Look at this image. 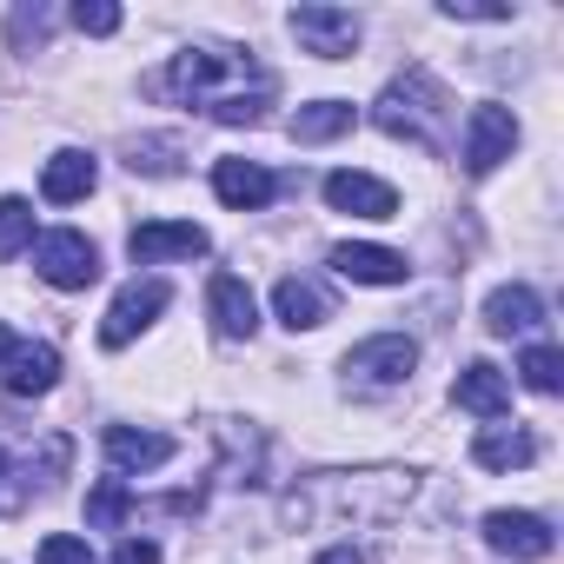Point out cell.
Returning a JSON list of instances; mask_svg holds the SVG:
<instances>
[{"label": "cell", "mask_w": 564, "mask_h": 564, "mask_svg": "<svg viewBox=\"0 0 564 564\" xmlns=\"http://www.w3.org/2000/svg\"><path fill=\"white\" fill-rule=\"evenodd\" d=\"M147 94H153V100L199 107V113L219 120V127H252V120H265V107H272L279 87H272V74H265L252 54L199 41V47H180V54L147 80Z\"/></svg>", "instance_id": "cell-1"}, {"label": "cell", "mask_w": 564, "mask_h": 564, "mask_svg": "<svg viewBox=\"0 0 564 564\" xmlns=\"http://www.w3.org/2000/svg\"><path fill=\"white\" fill-rule=\"evenodd\" d=\"M419 491V471L405 465H359V471H313L286 491L279 518L293 531H379L392 518H405Z\"/></svg>", "instance_id": "cell-2"}, {"label": "cell", "mask_w": 564, "mask_h": 564, "mask_svg": "<svg viewBox=\"0 0 564 564\" xmlns=\"http://www.w3.org/2000/svg\"><path fill=\"white\" fill-rule=\"evenodd\" d=\"M372 120L379 133L419 147V153H445L452 147V94L425 74V67H405L379 100H372Z\"/></svg>", "instance_id": "cell-3"}, {"label": "cell", "mask_w": 564, "mask_h": 564, "mask_svg": "<svg viewBox=\"0 0 564 564\" xmlns=\"http://www.w3.org/2000/svg\"><path fill=\"white\" fill-rule=\"evenodd\" d=\"M412 366H419V346L405 333H379V339H366L339 359V379H346V392L379 399V392H399L412 379Z\"/></svg>", "instance_id": "cell-4"}, {"label": "cell", "mask_w": 564, "mask_h": 564, "mask_svg": "<svg viewBox=\"0 0 564 564\" xmlns=\"http://www.w3.org/2000/svg\"><path fill=\"white\" fill-rule=\"evenodd\" d=\"M34 272L47 279V286H61V293H87L94 279H100V246L87 239V232H47L41 246H34Z\"/></svg>", "instance_id": "cell-5"}, {"label": "cell", "mask_w": 564, "mask_h": 564, "mask_svg": "<svg viewBox=\"0 0 564 564\" xmlns=\"http://www.w3.org/2000/svg\"><path fill=\"white\" fill-rule=\"evenodd\" d=\"M518 153V113L498 107V100H478L471 120H465V173H498L505 160Z\"/></svg>", "instance_id": "cell-6"}, {"label": "cell", "mask_w": 564, "mask_h": 564, "mask_svg": "<svg viewBox=\"0 0 564 564\" xmlns=\"http://www.w3.org/2000/svg\"><path fill=\"white\" fill-rule=\"evenodd\" d=\"M166 300H173V286L166 279H133V286L107 306V319H100V346L107 352H120V346H133L160 313H166Z\"/></svg>", "instance_id": "cell-7"}, {"label": "cell", "mask_w": 564, "mask_h": 564, "mask_svg": "<svg viewBox=\"0 0 564 564\" xmlns=\"http://www.w3.org/2000/svg\"><path fill=\"white\" fill-rule=\"evenodd\" d=\"M286 28H293V41H300L306 54H319V61H352V47H359V14L326 8V0H313V8H293Z\"/></svg>", "instance_id": "cell-8"}, {"label": "cell", "mask_w": 564, "mask_h": 564, "mask_svg": "<svg viewBox=\"0 0 564 564\" xmlns=\"http://www.w3.org/2000/svg\"><path fill=\"white\" fill-rule=\"evenodd\" d=\"M206 226H193V219H147V226H133L127 232V252H133V265H160V259H206Z\"/></svg>", "instance_id": "cell-9"}, {"label": "cell", "mask_w": 564, "mask_h": 564, "mask_svg": "<svg viewBox=\"0 0 564 564\" xmlns=\"http://www.w3.org/2000/svg\"><path fill=\"white\" fill-rule=\"evenodd\" d=\"M206 313H213V333L219 339H252L259 333V300L239 272H213L206 279Z\"/></svg>", "instance_id": "cell-10"}, {"label": "cell", "mask_w": 564, "mask_h": 564, "mask_svg": "<svg viewBox=\"0 0 564 564\" xmlns=\"http://www.w3.org/2000/svg\"><path fill=\"white\" fill-rule=\"evenodd\" d=\"M485 544L498 551V557H518V564H531V557H551V524L538 518V511H491L485 518Z\"/></svg>", "instance_id": "cell-11"}, {"label": "cell", "mask_w": 564, "mask_h": 564, "mask_svg": "<svg viewBox=\"0 0 564 564\" xmlns=\"http://www.w3.org/2000/svg\"><path fill=\"white\" fill-rule=\"evenodd\" d=\"M326 199L339 206V213H352V219H399V193L386 186V180H372V173H326Z\"/></svg>", "instance_id": "cell-12"}, {"label": "cell", "mask_w": 564, "mask_h": 564, "mask_svg": "<svg viewBox=\"0 0 564 564\" xmlns=\"http://www.w3.org/2000/svg\"><path fill=\"white\" fill-rule=\"evenodd\" d=\"M107 465H113V478H133V471H153V465H166L173 458V438L166 432H140V425H107Z\"/></svg>", "instance_id": "cell-13"}, {"label": "cell", "mask_w": 564, "mask_h": 564, "mask_svg": "<svg viewBox=\"0 0 564 564\" xmlns=\"http://www.w3.org/2000/svg\"><path fill=\"white\" fill-rule=\"evenodd\" d=\"M272 313H279V326H286V333H313V326L333 319V300H326V286H313V279L286 272V279L272 286Z\"/></svg>", "instance_id": "cell-14"}, {"label": "cell", "mask_w": 564, "mask_h": 564, "mask_svg": "<svg viewBox=\"0 0 564 564\" xmlns=\"http://www.w3.org/2000/svg\"><path fill=\"white\" fill-rule=\"evenodd\" d=\"M333 265L339 279H352V286H405V252L392 246H333Z\"/></svg>", "instance_id": "cell-15"}, {"label": "cell", "mask_w": 564, "mask_h": 564, "mask_svg": "<svg viewBox=\"0 0 564 564\" xmlns=\"http://www.w3.org/2000/svg\"><path fill=\"white\" fill-rule=\"evenodd\" d=\"M94 186H100V160L80 153V147H61V153L41 166V193H47L54 206H74V199H87Z\"/></svg>", "instance_id": "cell-16"}, {"label": "cell", "mask_w": 564, "mask_h": 564, "mask_svg": "<svg viewBox=\"0 0 564 564\" xmlns=\"http://www.w3.org/2000/svg\"><path fill=\"white\" fill-rule=\"evenodd\" d=\"M213 193H219L232 213H259V206L279 193V180H272L259 160H219V166H213Z\"/></svg>", "instance_id": "cell-17"}, {"label": "cell", "mask_w": 564, "mask_h": 564, "mask_svg": "<svg viewBox=\"0 0 564 564\" xmlns=\"http://www.w3.org/2000/svg\"><path fill=\"white\" fill-rule=\"evenodd\" d=\"M0 379H8L14 399H47L61 386V352L54 346H14L8 366H0Z\"/></svg>", "instance_id": "cell-18"}, {"label": "cell", "mask_w": 564, "mask_h": 564, "mask_svg": "<svg viewBox=\"0 0 564 564\" xmlns=\"http://www.w3.org/2000/svg\"><path fill=\"white\" fill-rule=\"evenodd\" d=\"M452 399H458L465 412H478V419H505V412H511V379H505L498 366L471 359V366L452 379Z\"/></svg>", "instance_id": "cell-19"}, {"label": "cell", "mask_w": 564, "mask_h": 564, "mask_svg": "<svg viewBox=\"0 0 564 564\" xmlns=\"http://www.w3.org/2000/svg\"><path fill=\"white\" fill-rule=\"evenodd\" d=\"M538 458V438L524 432V425H485L478 438H471V465H485V471H524Z\"/></svg>", "instance_id": "cell-20"}, {"label": "cell", "mask_w": 564, "mask_h": 564, "mask_svg": "<svg viewBox=\"0 0 564 564\" xmlns=\"http://www.w3.org/2000/svg\"><path fill=\"white\" fill-rule=\"evenodd\" d=\"M485 326H491L498 339H524V333L544 326V300H538L531 286H498V293L485 300Z\"/></svg>", "instance_id": "cell-21"}, {"label": "cell", "mask_w": 564, "mask_h": 564, "mask_svg": "<svg viewBox=\"0 0 564 564\" xmlns=\"http://www.w3.org/2000/svg\"><path fill=\"white\" fill-rule=\"evenodd\" d=\"M352 120H359L352 100H313V107L293 113V140H300V147H326V140H339Z\"/></svg>", "instance_id": "cell-22"}, {"label": "cell", "mask_w": 564, "mask_h": 564, "mask_svg": "<svg viewBox=\"0 0 564 564\" xmlns=\"http://www.w3.org/2000/svg\"><path fill=\"white\" fill-rule=\"evenodd\" d=\"M28 246H34V206L8 193V199H0V259H14Z\"/></svg>", "instance_id": "cell-23"}, {"label": "cell", "mask_w": 564, "mask_h": 564, "mask_svg": "<svg viewBox=\"0 0 564 564\" xmlns=\"http://www.w3.org/2000/svg\"><path fill=\"white\" fill-rule=\"evenodd\" d=\"M518 379H524L531 392H544V399H551V392L564 386V352H557V346H531V352L518 359Z\"/></svg>", "instance_id": "cell-24"}, {"label": "cell", "mask_w": 564, "mask_h": 564, "mask_svg": "<svg viewBox=\"0 0 564 564\" xmlns=\"http://www.w3.org/2000/svg\"><path fill=\"white\" fill-rule=\"evenodd\" d=\"M127 166L133 173H180V140H133Z\"/></svg>", "instance_id": "cell-25"}, {"label": "cell", "mask_w": 564, "mask_h": 564, "mask_svg": "<svg viewBox=\"0 0 564 564\" xmlns=\"http://www.w3.org/2000/svg\"><path fill=\"white\" fill-rule=\"evenodd\" d=\"M133 511V498H127V485L120 478H107V485H94L87 491V524H120Z\"/></svg>", "instance_id": "cell-26"}, {"label": "cell", "mask_w": 564, "mask_h": 564, "mask_svg": "<svg viewBox=\"0 0 564 564\" xmlns=\"http://www.w3.org/2000/svg\"><path fill=\"white\" fill-rule=\"evenodd\" d=\"M41 564H100V557L87 551V538H74V531H54V538H41Z\"/></svg>", "instance_id": "cell-27"}, {"label": "cell", "mask_w": 564, "mask_h": 564, "mask_svg": "<svg viewBox=\"0 0 564 564\" xmlns=\"http://www.w3.org/2000/svg\"><path fill=\"white\" fill-rule=\"evenodd\" d=\"M74 28L80 34H120V8H113V0H80V8H74Z\"/></svg>", "instance_id": "cell-28"}, {"label": "cell", "mask_w": 564, "mask_h": 564, "mask_svg": "<svg viewBox=\"0 0 564 564\" xmlns=\"http://www.w3.org/2000/svg\"><path fill=\"white\" fill-rule=\"evenodd\" d=\"M445 21H511V8H491V0H445Z\"/></svg>", "instance_id": "cell-29"}, {"label": "cell", "mask_w": 564, "mask_h": 564, "mask_svg": "<svg viewBox=\"0 0 564 564\" xmlns=\"http://www.w3.org/2000/svg\"><path fill=\"white\" fill-rule=\"evenodd\" d=\"M113 564H160V544H153V538H120Z\"/></svg>", "instance_id": "cell-30"}, {"label": "cell", "mask_w": 564, "mask_h": 564, "mask_svg": "<svg viewBox=\"0 0 564 564\" xmlns=\"http://www.w3.org/2000/svg\"><path fill=\"white\" fill-rule=\"evenodd\" d=\"M313 564H366V557H359V544H326Z\"/></svg>", "instance_id": "cell-31"}, {"label": "cell", "mask_w": 564, "mask_h": 564, "mask_svg": "<svg viewBox=\"0 0 564 564\" xmlns=\"http://www.w3.org/2000/svg\"><path fill=\"white\" fill-rule=\"evenodd\" d=\"M8 352H14V333H8V326H0V366H8Z\"/></svg>", "instance_id": "cell-32"}]
</instances>
